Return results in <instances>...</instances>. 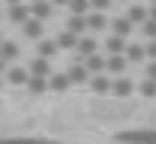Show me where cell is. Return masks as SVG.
Wrapping results in <instances>:
<instances>
[{
    "label": "cell",
    "instance_id": "cell-24",
    "mask_svg": "<svg viewBox=\"0 0 156 144\" xmlns=\"http://www.w3.org/2000/svg\"><path fill=\"white\" fill-rule=\"evenodd\" d=\"M3 144H58L48 138H3Z\"/></svg>",
    "mask_w": 156,
    "mask_h": 144
},
{
    "label": "cell",
    "instance_id": "cell-32",
    "mask_svg": "<svg viewBox=\"0 0 156 144\" xmlns=\"http://www.w3.org/2000/svg\"><path fill=\"white\" fill-rule=\"evenodd\" d=\"M29 3H38V0H29Z\"/></svg>",
    "mask_w": 156,
    "mask_h": 144
},
{
    "label": "cell",
    "instance_id": "cell-13",
    "mask_svg": "<svg viewBox=\"0 0 156 144\" xmlns=\"http://www.w3.org/2000/svg\"><path fill=\"white\" fill-rule=\"evenodd\" d=\"M112 35H124V39H127V35H131L134 32V23H131V19H127V16H115V19H112Z\"/></svg>",
    "mask_w": 156,
    "mask_h": 144
},
{
    "label": "cell",
    "instance_id": "cell-34",
    "mask_svg": "<svg viewBox=\"0 0 156 144\" xmlns=\"http://www.w3.org/2000/svg\"><path fill=\"white\" fill-rule=\"evenodd\" d=\"M118 3H121V0H118Z\"/></svg>",
    "mask_w": 156,
    "mask_h": 144
},
{
    "label": "cell",
    "instance_id": "cell-15",
    "mask_svg": "<svg viewBox=\"0 0 156 144\" xmlns=\"http://www.w3.org/2000/svg\"><path fill=\"white\" fill-rule=\"evenodd\" d=\"M29 70H32V77H48V80H51V61H48V58L35 55V61L29 64Z\"/></svg>",
    "mask_w": 156,
    "mask_h": 144
},
{
    "label": "cell",
    "instance_id": "cell-4",
    "mask_svg": "<svg viewBox=\"0 0 156 144\" xmlns=\"http://www.w3.org/2000/svg\"><path fill=\"white\" fill-rule=\"evenodd\" d=\"M19 29H23V39H26V42H41V39H45V23L35 19V16L29 19V23H23Z\"/></svg>",
    "mask_w": 156,
    "mask_h": 144
},
{
    "label": "cell",
    "instance_id": "cell-28",
    "mask_svg": "<svg viewBox=\"0 0 156 144\" xmlns=\"http://www.w3.org/2000/svg\"><path fill=\"white\" fill-rule=\"evenodd\" d=\"M147 55H150V61H156V39L147 42Z\"/></svg>",
    "mask_w": 156,
    "mask_h": 144
},
{
    "label": "cell",
    "instance_id": "cell-29",
    "mask_svg": "<svg viewBox=\"0 0 156 144\" xmlns=\"http://www.w3.org/2000/svg\"><path fill=\"white\" fill-rule=\"evenodd\" d=\"M6 6H16V3H29V0H3Z\"/></svg>",
    "mask_w": 156,
    "mask_h": 144
},
{
    "label": "cell",
    "instance_id": "cell-3",
    "mask_svg": "<svg viewBox=\"0 0 156 144\" xmlns=\"http://www.w3.org/2000/svg\"><path fill=\"white\" fill-rule=\"evenodd\" d=\"M32 19V3H16V6H6V23L10 26H23Z\"/></svg>",
    "mask_w": 156,
    "mask_h": 144
},
{
    "label": "cell",
    "instance_id": "cell-12",
    "mask_svg": "<svg viewBox=\"0 0 156 144\" xmlns=\"http://www.w3.org/2000/svg\"><path fill=\"white\" fill-rule=\"evenodd\" d=\"M58 51H61L58 39H41V42H38V48H35V55H38V58H48V61H51Z\"/></svg>",
    "mask_w": 156,
    "mask_h": 144
},
{
    "label": "cell",
    "instance_id": "cell-23",
    "mask_svg": "<svg viewBox=\"0 0 156 144\" xmlns=\"http://www.w3.org/2000/svg\"><path fill=\"white\" fill-rule=\"evenodd\" d=\"M137 93H140L144 99H153V96H156V80L144 77V80H140V86H137Z\"/></svg>",
    "mask_w": 156,
    "mask_h": 144
},
{
    "label": "cell",
    "instance_id": "cell-14",
    "mask_svg": "<svg viewBox=\"0 0 156 144\" xmlns=\"http://www.w3.org/2000/svg\"><path fill=\"white\" fill-rule=\"evenodd\" d=\"M51 13H54V3H51V0H38V3H32V16L41 19V23H48Z\"/></svg>",
    "mask_w": 156,
    "mask_h": 144
},
{
    "label": "cell",
    "instance_id": "cell-25",
    "mask_svg": "<svg viewBox=\"0 0 156 144\" xmlns=\"http://www.w3.org/2000/svg\"><path fill=\"white\" fill-rule=\"evenodd\" d=\"M140 32H144V39H147V42H153V39H156V19L150 16L144 26H140Z\"/></svg>",
    "mask_w": 156,
    "mask_h": 144
},
{
    "label": "cell",
    "instance_id": "cell-7",
    "mask_svg": "<svg viewBox=\"0 0 156 144\" xmlns=\"http://www.w3.org/2000/svg\"><path fill=\"white\" fill-rule=\"evenodd\" d=\"M127 48H131V42L124 35H108L105 39V55H127Z\"/></svg>",
    "mask_w": 156,
    "mask_h": 144
},
{
    "label": "cell",
    "instance_id": "cell-30",
    "mask_svg": "<svg viewBox=\"0 0 156 144\" xmlns=\"http://www.w3.org/2000/svg\"><path fill=\"white\" fill-rule=\"evenodd\" d=\"M54 6H70V0H51Z\"/></svg>",
    "mask_w": 156,
    "mask_h": 144
},
{
    "label": "cell",
    "instance_id": "cell-22",
    "mask_svg": "<svg viewBox=\"0 0 156 144\" xmlns=\"http://www.w3.org/2000/svg\"><path fill=\"white\" fill-rule=\"evenodd\" d=\"M70 16H89V13H93V3H89V0H70Z\"/></svg>",
    "mask_w": 156,
    "mask_h": 144
},
{
    "label": "cell",
    "instance_id": "cell-9",
    "mask_svg": "<svg viewBox=\"0 0 156 144\" xmlns=\"http://www.w3.org/2000/svg\"><path fill=\"white\" fill-rule=\"evenodd\" d=\"M19 58V42L16 39H3V67H13Z\"/></svg>",
    "mask_w": 156,
    "mask_h": 144
},
{
    "label": "cell",
    "instance_id": "cell-17",
    "mask_svg": "<svg viewBox=\"0 0 156 144\" xmlns=\"http://www.w3.org/2000/svg\"><path fill=\"white\" fill-rule=\"evenodd\" d=\"M73 80H70V74L64 70V74H51V93H67Z\"/></svg>",
    "mask_w": 156,
    "mask_h": 144
},
{
    "label": "cell",
    "instance_id": "cell-5",
    "mask_svg": "<svg viewBox=\"0 0 156 144\" xmlns=\"http://www.w3.org/2000/svg\"><path fill=\"white\" fill-rule=\"evenodd\" d=\"M96 51H99L96 35H83L80 45H76V51H73V61H86V58H89V55H96Z\"/></svg>",
    "mask_w": 156,
    "mask_h": 144
},
{
    "label": "cell",
    "instance_id": "cell-2",
    "mask_svg": "<svg viewBox=\"0 0 156 144\" xmlns=\"http://www.w3.org/2000/svg\"><path fill=\"white\" fill-rule=\"evenodd\" d=\"M3 80L10 86H26L32 80V70L29 67H19V64H13V67H3Z\"/></svg>",
    "mask_w": 156,
    "mask_h": 144
},
{
    "label": "cell",
    "instance_id": "cell-11",
    "mask_svg": "<svg viewBox=\"0 0 156 144\" xmlns=\"http://www.w3.org/2000/svg\"><path fill=\"white\" fill-rule=\"evenodd\" d=\"M127 19H131L134 26H144L147 19H150V6H140V3H134V6H127V13H124Z\"/></svg>",
    "mask_w": 156,
    "mask_h": 144
},
{
    "label": "cell",
    "instance_id": "cell-21",
    "mask_svg": "<svg viewBox=\"0 0 156 144\" xmlns=\"http://www.w3.org/2000/svg\"><path fill=\"white\" fill-rule=\"evenodd\" d=\"M86 19H89V32H93V35H96V32H102V29H105V26H112V19H108V16H105V13H96V10H93V13H89V16H86Z\"/></svg>",
    "mask_w": 156,
    "mask_h": 144
},
{
    "label": "cell",
    "instance_id": "cell-31",
    "mask_svg": "<svg viewBox=\"0 0 156 144\" xmlns=\"http://www.w3.org/2000/svg\"><path fill=\"white\" fill-rule=\"evenodd\" d=\"M150 16H153V19H156V3H150Z\"/></svg>",
    "mask_w": 156,
    "mask_h": 144
},
{
    "label": "cell",
    "instance_id": "cell-18",
    "mask_svg": "<svg viewBox=\"0 0 156 144\" xmlns=\"http://www.w3.org/2000/svg\"><path fill=\"white\" fill-rule=\"evenodd\" d=\"M58 45L64 48V51H76V45H80V35L70 32V29H64V32L58 35Z\"/></svg>",
    "mask_w": 156,
    "mask_h": 144
},
{
    "label": "cell",
    "instance_id": "cell-1",
    "mask_svg": "<svg viewBox=\"0 0 156 144\" xmlns=\"http://www.w3.org/2000/svg\"><path fill=\"white\" fill-rule=\"evenodd\" d=\"M118 144H156V128H134V131H118Z\"/></svg>",
    "mask_w": 156,
    "mask_h": 144
},
{
    "label": "cell",
    "instance_id": "cell-20",
    "mask_svg": "<svg viewBox=\"0 0 156 144\" xmlns=\"http://www.w3.org/2000/svg\"><path fill=\"white\" fill-rule=\"evenodd\" d=\"M64 29H70V32H76V35L83 39V35L89 32V19H86V16H70V19H67V26H64Z\"/></svg>",
    "mask_w": 156,
    "mask_h": 144
},
{
    "label": "cell",
    "instance_id": "cell-26",
    "mask_svg": "<svg viewBox=\"0 0 156 144\" xmlns=\"http://www.w3.org/2000/svg\"><path fill=\"white\" fill-rule=\"evenodd\" d=\"M89 3H93V10H96V13H108L115 0H89Z\"/></svg>",
    "mask_w": 156,
    "mask_h": 144
},
{
    "label": "cell",
    "instance_id": "cell-33",
    "mask_svg": "<svg viewBox=\"0 0 156 144\" xmlns=\"http://www.w3.org/2000/svg\"><path fill=\"white\" fill-rule=\"evenodd\" d=\"M150 3H156V0H150Z\"/></svg>",
    "mask_w": 156,
    "mask_h": 144
},
{
    "label": "cell",
    "instance_id": "cell-6",
    "mask_svg": "<svg viewBox=\"0 0 156 144\" xmlns=\"http://www.w3.org/2000/svg\"><path fill=\"white\" fill-rule=\"evenodd\" d=\"M67 74H70V80H73L76 86H80V83H89V80H93V74H89V67H86L83 61H73V64L67 67Z\"/></svg>",
    "mask_w": 156,
    "mask_h": 144
},
{
    "label": "cell",
    "instance_id": "cell-8",
    "mask_svg": "<svg viewBox=\"0 0 156 144\" xmlns=\"http://www.w3.org/2000/svg\"><path fill=\"white\" fill-rule=\"evenodd\" d=\"M127 64H131V61H127V55H108V67H105V70L115 74V77H124V74H127Z\"/></svg>",
    "mask_w": 156,
    "mask_h": 144
},
{
    "label": "cell",
    "instance_id": "cell-16",
    "mask_svg": "<svg viewBox=\"0 0 156 144\" xmlns=\"http://www.w3.org/2000/svg\"><path fill=\"white\" fill-rule=\"evenodd\" d=\"M134 93V83L127 80V74L124 77H115V90H112V96H118V99H127Z\"/></svg>",
    "mask_w": 156,
    "mask_h": 144
},
{
    "label": "cell",
    "instance_id": "cell-27",
    "mask_svg": "<svg viewBox=\"0 0 156 144\" xmlns=\"http://www.w3.org/2000/svg\"><path fill=\"white\" fill-rule=\"evenodd\" d=\"M144 77H150V80H156V61L147 64V70H144Z\"/></svg>",
    "mask_w": 156,
    "mask_h": 144
},
{
    "label": "cell",
    "instance_id": "cell-19",
    "mask_svg": "<svg viewBox=\"0 0 156 144\" xmlns=\"http://www.w3.org/2000/svg\"><path fill=\"white\" fill-rule=\"evenodd\" d=\"M147 58H150V55H147V45L131 42V48H127V61H131V64H144Z\"/></svg>",
    "mask_w": 156,
    "mask_h": 144
},
{
    "label": "cell",
    "instance_id": "cell-10",
    "mask_svg": "<svg viewBox=\"0 0 156 144\" xmlns=\"http://www.w3.org/2000/svg\"><path fill=\"white\" fill-rule=\"evenodd\" d=\"M89 86H93L99 96H105V93H112V90H115V80H108V74H93Z\"/></svg>",
    "mask_w": 156,
    "mask_h": 144
}]
</instances>
